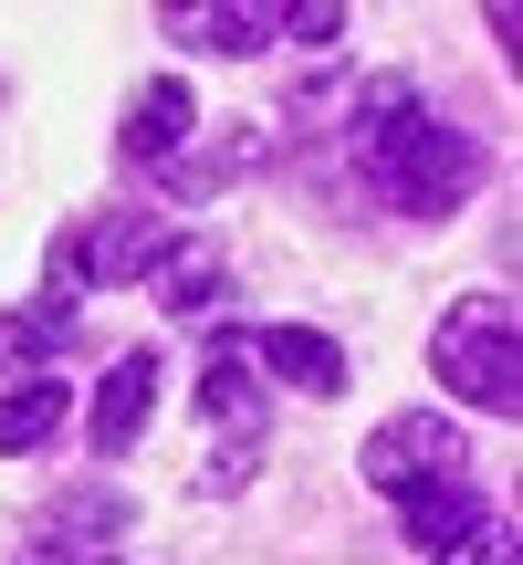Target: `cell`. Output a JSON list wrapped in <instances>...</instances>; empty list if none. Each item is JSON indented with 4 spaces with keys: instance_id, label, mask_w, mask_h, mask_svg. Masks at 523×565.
Listing matches in <instances>:
<instances>
[{
    "instance_id": "cell-1",
    "label": "cell",
    "mask_w": 523,
    "mask_h": 565,
    "mask_svg": "<svg viewBox=\"0 0 523 565\" xmlns=\"http://www.w3.org/2000/svg\"><path fill=\"white\" fill-rule=\"evenodd\" d=\"M429 366L450 377V398L461 408H503L513 419V398H523V345H513V294H461L440 315V335H429Z\"/></svg>"
},
{
    "instance_id": "cell-2",
    "label": "cell",
    "mask_w": 523,
    "mask_h": 565,
    "mask_svg": "<svg viewBox=\"0 0 523 565\" xmlns=\"http://www.w3.org/2000/svg\"><path fill=\"white\" fill-rule=\"evenodd\" d=\"M366 168H377V189H387L398 210H419V221H450V210L471 200V179H482V147H471L461 126L408 116V126H398V137H387Z\"/></svg>"
},
{
    "instance_id": "cell-3",
    "label": "cell",
    "mask_w": 523,
    "mask_h": 565,
    "mask_svg": "<svg viewBox=\"0 0 523 565\" xmlns=\"http://www.w3.org/2000/svg\"><path fill=\"white\" fill-rule=\"evenodd\" d=\"M356 471H366L377 492H419V482H450V471H461V429H450L440 408H398L387 429H366Z\"/></svg>"
},
{
    "instance_id": "cell-4",
    "label": "cell",
    "mask_w": 523,
    "mask_h": 565,
    "mask_svg": "<svg viewBox=\"0 0 523 565\" xmlns=\"http://www.w3.org/2000/svg\"><path fill=\"white\" fill-rule=\"evenodd\" d=\"M200 408H210V429H221V450H262V377H252V345H242V335L210 345Z\"/></svg>"
},
{
    "instance_id": "cell-5",
    "label": "cell",
    "mask_w": 523,
    "mask_h": 565,
    "mask_svg": "<svg viewBox=\"0 0 523 565\" xmlns=\"http://www.w3.org/2000/svg\"><path fill=\"white\" fill-rule=\"evenodd\" d=\"M168 252V210H105L95 231H74V273L84 282H126Z\"/></svg>"
},
{
    "instance_id": "cell-6",
    "label": "cell",
    "mask_w": 523,
    "mask_h": 565,
    "mask_svg": "<svg viewBox=\"0 0 523 565\" xmlns=\"http://www.w3.org/2000/svg\"><path fill=\"white\" fill-rule=\"evenodd\" d=\"M189 126H200V95H189V84L179 74H158V84H137V105H126V158H137V168H168V158H179V147H189Z\"/></svg>"
},
{
    "instance_id": "cell-7",
    "label": "cell",
    "mask_w": 523,
    "mask_h": 565,
    "mask_svg": "<svg viewBox=\"0 0 523 565\" xmlns=\"http://www.w3.org/2000/svg\"><path fill=\"white\" fill-rule=\"evenodd\" d=\"M252 366H262V377H282V387H303V398H335V387H345V345L314 335V324H262Z\"/></svg>"
},
{
    "instance_id": "cell-8",
    "label": "cell",
    "mask_w": 523,
    "mask_h": 565,
    "mask_svg": "<svg viewBox=\"0 0 523 565\" xmlns=\"http://www.w3.org/2000/svg\"><path fill=\"white\" fill-rule=\"evenodd\" d=\"M147 408H158V356H116V366H105V387H95V450H105V461L137 450Z\"/></svg>"
},
{
    "instance_id": "cell-9",
    "label": "cell",
    "mask_w": 523,
    "mask_h": 565,
    "mask_svg": "<svg viewBox=\"0 0 523 565\" xmlns=\"http://www.w3.org/2000/svg\"><path fill=\"white\" fill-rule=\"evenodd\" d=\"M398 524H408V545H429V555H450L461 534H482V492L450 471V482H419V492H398Z\"/></svg>"
},
{
    "instance_id": "cell-10",
    "label": "cell",
    "mask_w": 523,
    "mask_h": 565,
    "mask_svg": "<svg viewBox=\"0 0 523 565\" xmlns=\"http://www.w3.org/2000/svg\"><path fill=\"white\" fill-rule=\"evenodd\" d=\"M221 242H168L158 252V263H147V282H158V303H168V315H200V303L210 294H221Z\"/></svg>"
},
{
    "instance_id": "cell-11",
    "label": "cell",
    "mask_w": 523,
    "mask_h": 565,
    "mask_svg": "<svg viewBox=\"0 0 523 565\" xmlns=\"http://www.w3.org/2000/svg\"><path fill=\"white\" fill-rule=\"evenodd\" d=\"M63 408H74V387H63V377H21L11 398H0V450H42L63 429Z\"/></svg>"
},
{
    "instance_id": "cell-12",
    "label": "cell",
    "mask_w": 523,
    "mask_h": 565,
    "mask_svg": "<svg viewBox=\"0 0 523 565\" xmlns=\"http://www.w3.org/2000/svg\"><path fill=\"white\" fill-rule=\"evenodd\" d=\"M168 32L200 42V53H252V42H273V32H282V11H179Z\"/></svg>"
},
{
    "instance_id": "cell-13",
    "label": "cell",
    "mask_w": 523,
    "mask_h": 565,
    "mask_svg": "<svg viewBox=\"0 0 523 565\" xmlns=\"http://www.w3.org/2000/svg\"><path fill=\"white\" fill-rule=\"evenodd\" d=\"M63 335H74V315H63V303L0 315V377H32V366H42V345H63Z\"/></svg>"
},
{
    "instance_id": "cell-14",
    "label": "cell",
    "mask_w": 523,
    "mask_h": 565,
    "mask_svg": "<svg viewBox=\"0 0 523 565\" xmlns=\"http://www.w3.org/2000/svg\"><path fill=\"white\" fill-rule=\"evenodd\" d=\"M252 158H262V126L242 116V137H221V147H210V158H189V168H179V189H221L231 168H252Z\"/></svg>"
},
{
    "instance_id": "cell-15",
    "label": "cell",
    "mask_w": 523,
    "mask_h": 565,
    "mask_svg": "<svg viewBox=\"0 0 523 565\" xmlns=\"http://www.w3.org/2000/svg\"><path fill=\"white\" fill-rule=\"evenodd\" d=\"M282 32L324 53V42H345V0H303V11H282Z\"/></svg>"
},
{
    "instance_id": "cell-16",
    "label": "cell",
    "mask_w": 523,
    "mask_h": 565,
    "mask_svg": "<svg viewBox=\"0 0 523 565\" xmlns=\"http://www.w3.org/2000/svg\"><path fill=\"white\" fill-rule=\"evenodd\" d=\"M440 565H513V534H492V524H482V534H461Z\"/></svg>"
}]
</instances>
